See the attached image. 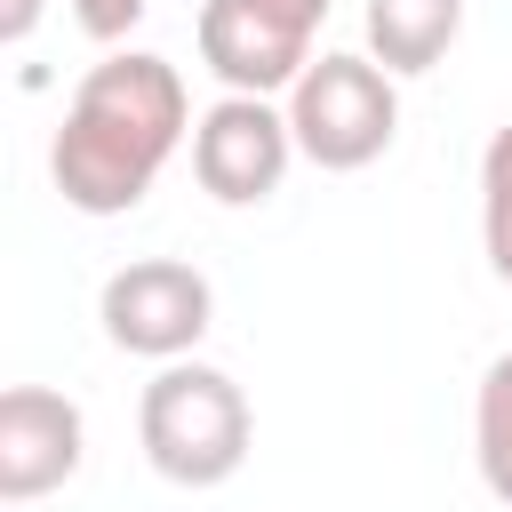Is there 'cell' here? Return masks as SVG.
Here are the masks:
<instances>
[{
	"label": "cell",
	"instance_id": "1",
	"mask_svg": "<svg viewBox=\"0 0 512 512\" xmlns=\"http://www.w3.org/2000/svg\"><path fill=\"white\" fill-rule=\"evenodd\" d=\"M192 136V96L184 72L152 48H112L104 64L80 72L64 128L48 144V176L64 192V208L80 216H128L160 168L176 160V144Z\"/></svg>",
	"mask_w": 512,
	"mask_h": 512
},
{
	"label": "cell",
	"instance_id": "2",
	"mask_svg": "<svg viewBox=\"0 0 512 512\" xmlns=\"http://www.w3.org/2000/svg\"><path fill=\"white\" fill-rule=\"evenodd\" d=\"M136 440H144V464L160 480H176V488H224L248 464L256 416H248V392L224 368H208V360H160V376L136 400Z\"/></svg>",
	"mask_w": 512,
	"mask_h": 512
},
{
	"label": "cell",
	"instance_id": "3",
	"mask_svg": "<svg viewBox=\"0 0 512 512\" xmlns=\"http://www.w3.org/2000/svg\"><path fill=\"white\" fill-rule=\"evenodd\" d=\"M280 104H288L296 152L312 168H328V176H352V168L384 160L392 136H400V80L376 56H352V48L312 56Z\"/></svg>",
	"mask_w": 512,
	"mask_h": 512
},
{
	"label": "cell",
	"instance_id": "4",
	"mask_svg": "<svg viewBox=\"0 0 512 512\" xmlns=\"http://www.w3.org/2000/svg\"><path fill=\"white\" fill-rule=\"evenodd\" d=\"M328 24V0H200V64L232 96H288L312 64V40Z\"/></svg>",
	"mask_w": 512,
	"mask_h": 512
},
{
	"label": "cell",
	"instance_id": "5",
	"mask_svg": "<svg viewBox=\"0 0 512 512\" xmlns=\"http://www.w3.org/2000/svg\"><path fill=\"white\" fill-rule=\"evenodd\" d=\"M96 320L120 352L136 360H192V344L208 336L216 320V288L208 272H192L184 256H136L104 280L96 296Z\"/></svg>",
	"mask_w": 512,
	"mask_h": 512
},
{
	"label": "cell",
	"instance_id": "6",
	"mask_svg": "<svg viewBox=\"0 0 512 512\" xmlns=\"http://www.w3.org/2000/svg\"><path fill=\"white\" fill-rule=\"evenodd\" d=\"M288 160H304V152H296V128H288V104L280 96H232L224 88L192 120V176L224 208L272 200L280 176H288Z\"/></svg>",
	"mask_w": 512,
	"mask_h": 512
},
{
	"label": "cell",
	"instance_id": "7",
	"mask_svg": "<svg viewBox=\"0 0 512 512\" xmlns=\"http://www.w3.org/2000/svg\"><path fill=\"white\" fill-rule=\"evenodd\" d=\"M88 456V424L64 392L48 384H8L0 392V504H32L64 488Z\"/></svg>",
	"mask_w": 512,
	"mask_h": 512
},
{
	"label": "cell",
	"instance_id": "8",
	"mask_svg": "<svg viewBox=\"0 0 512 512\" xmlns=\"http://www.w3.org/2000/svg\"><path fill=\"white\" fill-rule=\"evenodd\" d=\"M360 32H368V56L392 72V80H416L432 72L456 32H464V0H368L360 8Z\"/></svg>",
	"mask_w": 512,
	"mask_h": 512
},
{
	"label": "cell",
	"instance_id": "9",
	"mask_svg": "<svg viewBox=\"0 0 512 512\" xmlns=\"http://www.w3.org/2000/svg\"><path fill=\"white\" fill-rule=\"evenodd\" d=\"M472 456H480L488 496L512 504V352H496L480 368V392H472Z\"/></svg>",
	"mask_w": 512,
	"mask_h": 512
},
{
	"label": "cell",
	"instance_id": "10",
	"mask_svg": "<svg viewBox=\"0 0 512 512\" xmlns=\"http://www.w3.org/2000/svg\"><path fill=\"white\" fill-rule=\"evenodd\" d=\"M480 248H488V272L512 288V120L480 152Z\"/></svg>",
	"mask_w": 512,
	"mask_h": 512
},
{
	"label": "cell",
	"instance_id": "11",
	"mask_svg": "<svg viewBox=\"0 0 512 512\" xmlns=\"http://www.w3.org/2000/svg\"><path fill=\"white\" fill-rule=\"evenodd\" d=\"M144 8H152V0H72V24L112 48V40H128V32L144 24Z\"/></svg>",
	"mask_w": 512,
	"mask_h": 512
},
{
	"label": "cell",
	"instance_id": "12",
	"mask_svg": "<svg viewBox=\"0 0 512 512\" xmlns=\"http://www.w3.org/2000/svg\"><path fill=\"white\" fill-rule=\"evenodd\" d=\"M32 24H40V0H8V8H0V40H8V48L32 40Z\"/></svg>",
	"mask_w": 512,
	"mask_h": 512
}]
</instances>
